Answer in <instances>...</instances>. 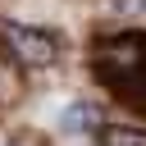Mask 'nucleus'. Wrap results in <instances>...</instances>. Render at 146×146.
<instances>
[{
    "mask_svg": "<svg viewBox=\"0 0 146 146\" xmlns=\"http://www.w3.org/2000/svg\"><path fill=\"white\" fill-rule=\"evenodd\" d=\"M0 41H5L23 64L46 68V64L55 59V41H50V32H41V27H23V23H14V18H0Z\"/></svg>",
    "mask_w": 146,
    "mask_h": 146,
    "instance_id": "f257e3e1",
    "label": "nucleus"
},
{
    "mask_svg": "<svg viewBox=\"0 0 146 146\" xmlns=\"http://www.w3.org/2000/svg\"><path fill=\"white\" fill-rule=\"evenodd\" d=\"M96 141H100V146H146V132H141V128L105 123V128H96Z\"/></svg>",
    "mask_w": 146,
    "mask_h": 146,
    "instance_id": "f03ea898",
    "label": "nucleus"
},
{
    "mask_svg": "<svg viewBox=\"0 0 146 146\" xmlns=\"http://www.w3.org/2000/svg\"><path fill=\"white\" fill-rule=\"evenodd\" d=\"M64 128H68V132H78V128H87V105H73V110L64 114Z\"/></svg>",
    "mask_w": 146,
    "mask_h": 146,
    "instance_id": "7ed1b4c3",
    "label": "nucleus"
}]
</instances>
